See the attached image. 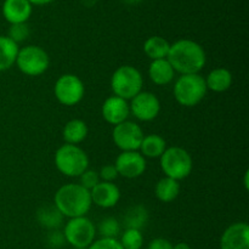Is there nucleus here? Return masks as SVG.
<instances>
[{
	"label": "nucleus",
	"instance_id": "nucleus-9",
	"mask_svg": "<svg viewBox=\"0 0 249 249\" xmlns=\"http://www.w3.org/2000/svg\"><path fill=\"white\" fill-rule=\"evenodd\" d=\"M53 92L57 101L63 106H75L83 100L85 87L83 80L78 75L62 74L55 83Z\"/></svg>",
	"mask_w": 249,
	"mask_h": 249
},
{
	"label": "nucleus",
	"instance_id": "nucleus-16",
	"mask_svg": "<svg viewBox=\"0 0 249 249\" xmlns=\"http://www.w3.org/2000/svg\"><path fill=\"white\" fill-rule=\"evenodd\" d=\"M2 16L10 24L27 23L32 15V5L28 0H5Z\"/></svg>",
	"mask_w": 249,
	"mask_h": 249
},
{
	"label": "nucleus",
	"instance_id": "nucleus-15",
	"mask_svg": "<svg viewBox=\"0 0 249 249\" xmlns=\"http://www.w3.org/2000/svg\"><path fill=\"white\" fill-rule=\"evenodd\" d=\"M101 112L102 117L107 123L117 125V124L128 121V117L130 114V107H129L126 100L113 95V96H109L105 100Z\"/></svg>",
	"mask_w": 249,
	"mask_h": 249
},
{
	"label": "nucleus",
	"instance_id": "nucleus-20",
	"mask_svg": "<svg viewBox=\"0 0 249 249\" xmlns=\"http://www.w3.org/2000/svg\"><path fill=\"white\" fill-rule=\"evenodd\" d=\"M169 49V41L160 36H150V38L146 39V41L143 43V53H146V56H147L151 61L167 58Z\"/></svg>",
	"mask_w": 249,
	"mask_h": 249
},
{
	"label": "nucleus",
	"instance_id": "nucleus-1",
	"mask_svg": "<svg viewBox=\"0 0 249 249\" xmlns=\"http://www.w3.org/2000/svg\"><path fill=\"white\" fill-rule=\"evenodd\" d=\"M168 62L180 74H198L204 68L207 55L201 44L191 39H181L170 44Z\"/></svg>",
	"mask_w": 249,
	"mask_h": 249
},
{
	"label": "nucleus",
	"instance_id": "nucleus-7",
	"mask_svg": "<svg viewBox=\"0 0 249 249\" xmlns=\"http://www.w3.org/2000/svg\"><path fill=\"white\" fill-rule=\"evenodd\" d=\"M23 74L29 77H38L46 72L50 65L48 53L38 45H27L19 49L16 63Z\"/></svg>",
	"mask_w": 249,
	"mask_h": 249
},
{
	"label": "nucleus",
	"instance_id": "nucleus-25",
	"mask_svg": "<svg viewBox=\"0 0 249 249\" xmlns=\"http://www.w3.org/2000/svg\"><path fill=\"white\" fill-rule=\"evenodd\" d=\"M36 219L43 228L55 230L61 226L63 216L55 206H44L36 213Z\"/></svg>",
	"mask_w": 249,
	"mask_h": 249
},
{
	"label": "nucleus",
	"instance_id": "nucleus-30",
	"mask_svg": "<svg viewBox=\"0 0 249 249\" xmlns=\"http://www.w3.org/2000/svg\"><path fill=\"white\" fill-rule=\"evenodd\" d=\"M87 249H123L117 238H100L94 241Z\"/></svg>",
	"mask_w": 249,
	"mask_h": 249
},
{
	"label": "nucleus",
	"instance_id": "nucleus-36",
	"mask_svg": "<svg viewBox=\"0 0 249 249\" xmlns=\"http://www.w3.org/2000/svg\"><path fill=\"white\" fill-rule=\"evenodd\" d=\"M173 249H192V248L190 247V245H187V243L179 242V243H177L175 246H173Z\"/></svg>",
	"mask_w": 249,
	"mask_h": 249
},
{
	"label": "nucleus",
	"instance_id": "nucleus-23",
	"mask_svg": "<svg viewBox=\"0 0 249 249\" xmlns=\"http://www.w3.org/2000/svg\"><path fill=\"white\" fill-rule=\"evenodd\" d=\"M156 197L158 201L163 202V203H170V202L175 201L180 194V184L179 181L170 178H163L160 181L156 184L155 189Z\"/></svg>",
	"mask_w": 249,
	"mask_h": 249
},
{
	"label": "nucleus",
	"instance_id": "nucleus-10",
	"mask_svg": "<svg viewBox=\"0 0 249 249\" xmlns=\"http://www.w3.org/2000/svg\"><path fill=\"white\" fill-rule=\"evenodd\" d=\"M143 131L138 123L131 121H125L121 124L114 125L112 131L113 142L122 152L129 151H139L143 139Z\"/></svg>",
	"mask_w": 249,
	"mask_h": 249
},
{
	"label": "nucleus",
	"instance_id": "nucleus-38",
	"mask_svg": "<svg viewBox=\"0 0 249 249\" xmlns=\"http://www.w3.org/2000/svg\"><path fill=\"white\" fill-rule=\"evenodd\" d=\"M123 1H125L126 4H130V5H136L139 4V2H141L142 0H123Z\"/></svg>",
	"mask_w": 249,
	"mask_h": 249
},
{
	"label": "nucleus",
	"instance_id": "nucleus-35",
	"mask_svg": "<svg viewBox=\"0 0 249 249\" xmlns=\"http://www.w3.org/2000/svg\"><path fill=\"white\" fill-rule=\"evenodd\" d=\"M80 1H82V4L84 5V6L92 7L97 4V1H99V0H80Z\"/></svg>",
	"mask_w": 249,
	"mask_h": 249
},
{
	"label": "nucleus",
	"instance_id": "nucleus-33",
	"mask_svg": "<svg viewBox=\"0 0 249 249\" xmlns=\"http://www.w3.org/2000/svg\"><path fill=\"white\" fill-rule=\"evenodd\" d=\"M173 246L174 245H172V242L167 238L157 237L148 243L147 249H173Z\"/></svg>",
	"mask_w": 249,
	"mask_h": 249
},
{
	"label": "nucleus",
	"instance_id": "nucleus-3",
	"mask_svg": "<svg viewBox=\"0 0 249 249\" xmlns=\"http://www.w3.org/2000/svg\"><path fill=\"white\" fill-rule=\"evenodd\" d=\"M55 165L61 174L70 178H79L89 169V157L78 145L65 143L55 153Z\"/></svg>",
	"mask_w": 249,
	"mask_h": 249
},
{
	"label": "nucleus",
	"instance_id": "nucleus-17",
	"mask_svg": "<svg viewBox=\"0 0 249 249\" xmlns=\"http://www.w3.org/2000/svg\"><path fill=\"white\" fill-rule=\"evenodd\" d=\"M148 77L156 85H168L175 77V71L167 58L151 61L148 66Z\"/></svg>",
	"mask_w": 249,
	"mask_h": 249
},
{
	"label": "nucleus",
	"instance_id": "nucleus-19",
	"mask_svg": "<svg viewBox=\"0 0 249 249\" xmlns=\"http://www.w3.org/2000/svg\"><path fill=\"white\" fill-rule=\"evenodd\" d=\"M88 133H89V129H88L87 123L84 121H82V119H72V121L66 123L62 135L66 143L78 145V143L83 142L87 139Z\"/></svg>",
	"mask_w": 249,
	"mask_h": 249
},
{
	"label": "nucleus",
	"instance_id": "nucleus-8",
	"mask_svg": "<svg viewBox=\"0 0 249 249\" xmlns=\"http://www.w3.org/2000/svg\"><path fill=\"white\" fill-rule=\"evenodd\" d=\"M63 236L74 249H87L95 241L96 228L88 216L72 218L66 224Z\"/></svg>",
	"mask_w": 249,
	"mask_h": 249
},
{
	"label": "nucleus",
	"instance_id": "nucleus-31",
	"mask_svg": "<svg viewBox=\"0 0 249 249\" xmlns=\"http://www.w3.org/2000/svg\"><path fill=\"white\" fill-rule=\"evenodd\" d=\"M99 177L101 181L113 182L119 175H118V172H117L116 167H114V164H106L100 169Z\"/></svg>",
	"mask_w": 249,
	"mask_h": 249
},
{
	"label": "nucleus",
	"instance_id": "nucleus-6",
	"mask_svg": "<svg viewBox=\"0 0 249 249\" xmlns=\"http://www.w3.org/2000/svg\"><path fill=\"white\" fill-rule=\"evenodd\" d=\"M160 168L165 177L180 181L191 174L194 162L191 155L185 148L172 146L160 156Z\"/></svg>",
	"mask_w": 249,
	"mask_h": 249
},
{
	"label": "nucleus",
	"instance_id": "nucleus-28",
	"mask_svg": "<svg viewBox=\"0 0 249 249\" xmlns=\"http://www.w3.org/2000/svg\"><path fill=\"white\" fill-rule=\"evenodd\" d=\"M29 34H31V29H29L28 24L16 23V24H10L9 34H7V36L18 45L19 43H22V41H24L26 39H28Z\"/></svg>",
	"mask_w": 249,
	"mask_h": 249
},
{
	"label": "nucleus",
	"instance_id": "nucleus-26",
	"mask_svg": "<svg viewBox=\"0 0 249 249\" xmlns=\"http://www.w3.org/2000/svg\"><path fill=\"white\" fill-rule=\"evenodd\" d=\"M119 243L123 249H141L143 245L142 232L135 229H125L119 240Z\"/></svg>",
	"mask_w": 249,
	"mask_h": 249
},
{
	"label": "nucleus",
	"instance_id": "nucleus-27",
	"mask_svg": "<svg viewBox=\"0 0 249 249\" xmlns=\"http://www.w3.org/2000/svg\"><path fill=\"white\" fill-rule=\"evenodd\" d=\"M97 230L102 238H117L121 232V224L113 216H107L100 221Z\"/></svg>",
	"mask_w": 249,
	"mask_h": 249
},
{
	"label": "nucleus",
	"instance_id": "nucleus-2",
	"mask_svg": "<svg viewBox=\"0 0 249 249\" xmlns=\"http://www.w3.org/2000/svg\"><path fill=\"white\" fill-rule=\"evenodd\" d=\"M53 206L66 218L87 216L92 206L90 191L80 184L63 185L56 191Z\"/></svg>",
	"mask_w": 249,
	"mask_h": 249
},
{
	"label": "nucleus",
	"instance_id": "nucleus-21",
	"mask_svg": "<svg viewBox=\"0 0 249 249\" xmlns=\"http://www.w3.org/2000/svg\"><path fill=\"white\" fill-rule=\"evenodd\" d=\"M139 150L145 158H160V156L167 150V142L162 136L150 134L143 136Z\"/></svg>",
	"mask_w": 249,
	"mask_h": 249
},
{
	"label": "nucleus",
	"instance_id": "nucleus-4",
	"mask_svg": "<svg viewBox=\"0 0 249 249\" xmlns=\"http://www.w3.org/2000/svg\"><path fill=\"white\" fill-rule=\"evenodd\" d=\"M206 80L198 74H182L175 82L173 92L179 105L184 107H195L206 97Z\"/></svg>",
	"mask_w": 249,
	"mask_h": 249
},
{
	"label": "nucleus",
	"instance_id": "nucleus-14",
	"mask_svg": "<svg viewBox=\"0 0 249 249\" xmlns=\"http://www.w3.org/2000/svg\"><path fill=\"white\" fill-rule=\"evenodd\" d=\"M91 202L100 208H113L121 199V190L113 182L100 181L94 189L90 190Z\"/></svg>",
	"mask_w": 249,
	"mask_h": 249
},
{
	"label": "nucleus",
	"instance_id": "nucleus-32",
	"mask_svg": "<svg viewBox=\"0 0 249 249\" xmlns=\"http://www.w3.org/2000/svg\"><path fill=\"white\" fill-rule=\"evenodd\" d=\"M48 242L53 248H60L61 246L66 242L63 232H60V231H53V232L49 235Z\"/></svg>",
	"mask_w": 249,
	"mask_h": 249
},
{
	"label": "nucleus",
	"instance_id": "nucleus-29",
	"mask_svg": "<svg viewBox=\"0 0 249 249\" xmlns=\"http://www.w3.org/2000/svg\"><path fill=\"white\" fill-rule=\"evenodd\" d=\"M79 179H80L79 184L82 185L83 187H85L87 190H89V191L91 189H94V187L101 181L99 177V173H97L96 170H91V169L85 170V172L80 175Z\"/></svg>",
	"mask_w": 249,
	"mask_h": 249
},
{
	"label": "nucleus",
	"instance_id": "nucleus-34",
	"mask_svg": "<svg viewBox=\"0 0 249 249\" xmlns=\"http://www.w3.org/2000/svg\"><path fill=\"white\" fill-rule=\"evenodd\" d=\"M28 1L31 5H38V6H41V5L50 4L53 0H28Z\"/></svg>",
	"mask_w": 249,
	"mask_h": 249
},
{
	"label": "nucleus",
	"instance_id": "nucleus-11",
	"mask_svg": "<svg viewBox=\"0 0 249 249\" xmlns=\"http://www.w3.org/2000/svg\"><path fill=\"white\" fill-rule=\"evenodd\" d=\"M130 101V113L139 121L151 122L160 114V101L152 92L140 91Z\"/></svg>",
	"mask_w": 249,
	"mask_h": 249
},
{
	"label": "nucleus",
	"instance_id": "nucleus-22",
	"mask_svg": "<svg viewBox=\"0 0 249 249\" xmlns=\"http://www.w3.org/2000/svg\"><path fill=\"white\" fill-rule=\"evenodd\" d=\"M18 45L7 36H0V72L10 70L16 63Z\"/></svg>",
	"mask_w": 249,
	"mask_h": 249
},
{
	"label": "nucleus",
	"instance_id": "nucleus-12",
	"mask_svg": "<svg viewBox=\"0 0 249 249\" xmlns=\"http://www.w3.org/2000/svg\"><path fill=\"white\" fill-rule=\"evenodd\" d=\"M118 175L125 179H136L145 173L147 163L139 151L121 152L114 163Z\"/></svg>",
	"mask_w": 249,
	"mask_h": 249
},
{
	"label": "nucleus",
	"instance_id": "nucleus-18",
	"mask_svg": "<svg viewBox=\"0 0 249 249\" xmlns=\"http://www.w3.org/2000/svg\"><path fill=\"white\" fill-rule=\"evenodd\" d=\"M206 80L207 89L213 92H224L228 91L232 85V73L228 68L219 67L211 71Z\"/></svg>",
	"mask_w": 249,
	"mask_h": 249
},
{
	"label": "nucleus",
	"instance_id": "nucleus-24",
	"mask_svg": "<svg viewBox=\"0 0 249 249\" xmlns=\"http://www.w3.org/2000/svg\"><path fill=\"white\" fill-rule=\"evenodd\" d=\"M148 221V211L145 206L136 204L130 207L125 212V215L123 218V223L125 229H135L140 230L146 226Z\"/></svg>",
	"mask_w": 249,
	"mask_h": 249
},
{
	"label": "nucleus",
	"instance_id": "nucleus-37",
	"mask_svg": "<svg viewBox=\"0 0 249 249\" xmlns=\"http://www.w3.org/2000/svg\"><path fill=\"white\" fill-rule=\"evenodd\" d=\"M248 177H249V172L248 170H246L245 173V186H246V190L249 189V185H248Z\"/></svg>",
	"mask_w": 249,
	"mask_h": 249
},
{
	"label": "nucleus",
	"instance_id": "nucleus-5",
	"mask_svg": "<svg viewBox=\"0 0 249 249\" xmlns=\"http://www.w3.org/2000/svg\"><path fill=\"white\" fill-rule=\"evenodd\" d=\"M142 84L143 79L140 71L129 65L117 68L111 78V89L113 95L126 101L142 91Z\"/></svg>",
	"mask_w": 249,
	"mask_h": 249
},
{
	"label": "nucleus",
	"instance_id": "nucleus-13",
	"mask_svg": "<svg viewBox=\"0 0 249 249\" xmlns=\"http://www.w3.org/2000/svg\"><path fill=\"white\" fill-rule=\"evenodd\" d=\"M220 249H249V226L235 223L229 226L220 238Z\"/></svg>",
	"mask_w": 249,
	"mask_h": 249
}]
</instances>
